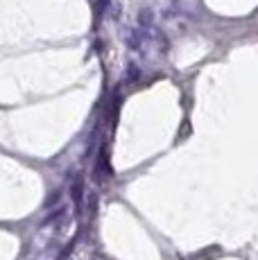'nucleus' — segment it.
Returning <instances> with one entry per match:
<instances>
[{
	"label": "nucleus",
	"mask_w": 258,
	"mask_h": 260,
	"mask_svg": "<svg viewBox=\"0 0 258 260\" xmlns=\"http://www.w3.org/2000/svg\"><path fill=\"white\" fill-rule=\"evenodd\" d=\"M73 199H75V204L79 206V197H82V190H84V183H82V179H77L75 183H73Z\"/></svg>",
	"instance_id": "nucleus-1"
}]
</instances>
